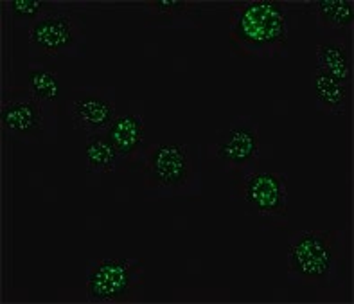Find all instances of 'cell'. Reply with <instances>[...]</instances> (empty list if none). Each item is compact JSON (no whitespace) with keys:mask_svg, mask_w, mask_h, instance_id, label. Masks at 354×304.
I'll use <instances>...</instances> for the list:
<instances>
[{"mask_svg":"<svg viewBox=\"0 0 354 304\" xmlns=\"http://www.w3.org/2000/svg\"><path fill=\"white\" fill-rule=\"evenodd\" d=\"M67 116L74 130L86 135L104 134L119 116L115 90L104 87L74 89L67 99Z\"/></svg>","mask_w":354,"mask_h":304,"instance_id":"9","label":"cell"},{"mask_svg":"<svg viewBox=\"0 0 354 304\" xmlns=\"http://www.w3.org/2000/svg\"><path fill=\"white\" fill-rule=\"evenodd\" d=\"M142 6L148 13L146 26L155 27H198L203 15L202 4L191 0H151Z\"/></svg>","mask_w":354,"mask_h":304,"instance_id":"11","label":"cell"},{"mask_svg":"<svg viewBox=\"0 0 354 304\" xmlns=\"http://www.w3.org/2000/svg\"><path fill=\"white\" fill-rule=\"evenodd\" d=\"M286 260L290 283L317 290H337L346 283V234L342 231H301L292 238Z\"/></svg>","mask_w":354,"mask_h":304,"instance_id":"2","label":"cell"},{"mask_svg":"<svg viewBox=\"0 0 354 304\" xmlns=\"http://www.w3.org/2000/svg\"><path fill=\"white\" fill-rule=\"evenodd\" d=\"M304 6L328 38H347L353 31L354 4L349 0H310Z\"/></svg>","mask_w":354,"mask_h":304,"instance_id":"12","label":"cell"},{"mask_svg":"<svg viewBox=\"0 0 354 304\" xmlns=\"http://www.w3.org/2000/svg\"><path fill=\"white\" fill-rule=\"evenodd\" d=\"M212 168L236 180L259 168V125L250 116H238L218 134V141L207 148Z\"/></svg>","mask_w":354,"mask_h":304,"instance_id":"8","label":"cell"},{"mask_svg":"<svg viewBox=\"0 0 354 304\" xmlns=\"http://www.w3.org/2000/svg\"><path fill=\"white\" fill-rule=\"evenodd\" d=\"M104 135L119 157V171L139 170L144 153L149 146L146 144V125L142 114L135 110L119 114Z\"/></svg>","mask_w":354,"mask_h":304,"instance_id":"10","label":"cell"},{"mask_svg":"<svg viewBox=\"0 0 354 304\" xmlns=\"http://www.w3.org/2000/svg\"><path fill=\"white\" fill-rule=\"evenodd\" d=\"M315 103L319 112L328 116H344L349 108V85L326 72L315 71Z\"/></svg>","mask_w":354,"mask_h":304,"instance_id":"13","label":"cell"},{"mask_svg":"<svg viewBox=\"0 0 354 304\" xmlns=\"http://www.w3.org/2000/svg\"><path fill=\"white\" fill-rule=\"evenodd\" d=\"M317 71L326 72L349 85L351 60L346 38H328L317 45Z\"/></svg>","mask_w":354,"mask_h":304,"instance_id":"15","label":"cell"},{"mask_svg":"<svg viewBox=\"0 0 354 304\" xmlns=\"http://www.w3.org/2000/svg\"><path fill=\"white\" fill-rule=\"evenodd\" d=\"M234 54L270 60L286 56L295 6L281 0H243L229 9Z\"/></svg>","mask_w":354,"mask_h":304,"instance_id":"1","label":"cell"},{"mask_svg":"<svg viewBox=\"0 0 354 304\" xmlns=\"http://www.w3.org/2000/svg\"><path fill=\"white\" fill-rule=\"evenodd\" d=\"M27 44L36 60L83 56L86 49L85 18L76 9L54 4L27 29Z\"/></svg>","mask_w":354,"mask_h":304,"instance_id":"6","label":"cell"},{"mask_svg":"<svg viewBox=\"0 0 354 304\" xmlns=\"http://www.w3.org/2000/svg\"><path fill=\"white\" fill-rule=\"evenodd\" d=\"M83 157H85L86 173L92 177L119 171V157L104 134L86 135Z\"/></svg>","mask_w":354,"mask_h":304,"instance_id":"16","label":"cell"},{"mask_svg":"<svg viewBox=\"0 0 354 304\" xmlns=\"http://www.w3.org/2000/svg\"><path fill=\"white\" fill-rule=\"evenodd\" d=\"M2 6H4L9 20H11L15 26L27 27V29H29V27L35 22H38L54 4L53 2H45V0H11V2H6V4Z\"/></svg>","mask_w":354,"mask_h":304,"instance_id":"17","label":"cell"},{"mask_svg":"<svg viewBox=\"0 0 354 304\" xmlns=\"http://www.w3.org/2000/svg\"><path fill=\"white\" fill-rule=\"evenodd\" d=\"M58 110L45 107L29 89H6L0 101V126L6 139L40 144L56 137Z\"/></svg>","mask_w":354,"mask_h":304,"instance_id":"5","label":"cell"},{"mask_svg":"<svg viewBox=\"0 0 354 304\" xmlns=\"http://www.w3.org/2000/svg\"><path fill=\"white\" fill-rule=\"evenodd\" d=\"M148 198H173L191 195L200 184L198 162L189 144H149L139 166Z\"/></svg>","mask_w":354,"mask_h":304,"instance_id":"3","label":"cell"},{"mask_svg":"<svg viewBox=\"0 0 354 304\" xmlns=\"http://www.w3.org/2000/svg\"><path fill=\"white\" fill-rule=\"evenodd\" d=\"M232 182V200L266 229L288 227L286 175L279 171L257 170Z\"/></svg>","mask_w":354,"mask_h":304,"instance_id":"4","label":"cell"},{"mask_svg":"<svg viewBox=\"0 0 354 304\" xmlns=\"http://www.w3.org/2000/svg\"><path fill=\"white\" fill-rule=\"evenodd\" d=\"M27 89L45 107L58 110V101L62 96V83H59L58 72L49 67L44 62L29 63V72H27Z\"/></svg>","mask_w":354,"mask_h":304,"instance_id":"14","label":"cell"},{"mask_svg":"<svg viewBox=\"0 0 354 304\" xmlns=\"http://www.w3.org/2000/svg\"><path fill=\"white\" fill-rule=\"evenodd\" d=\"M144 267L135 258L92 260L86 267V301L94 304H124L142 299Z\"/></svg>","mask_w":354,"mask_h":304,"instance_id":"7","label":"cell"}]
</instances>
